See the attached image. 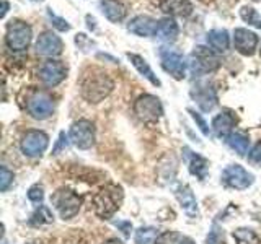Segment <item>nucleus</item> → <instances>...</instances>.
Here are the masks:
<instances>
[{
    "instance_id": "20e7f679",
    "label": "nucleus",
    "mask_w": 261,
    "mask_h": 244,
    "mask_svg": "<svg viewBox=\"0 0 261 244\" xmlns=\"http://www.w3.org/2000/svg\"><path fill=\"white\" fill-rule=\"evenodd\" d=\"M219 69V59L211 49L204 46H196L190 55V70L193 75L202 77Z\"/></svg>"
},
{
    "instance_id": "0eeeda50",
    "label": "nucleus",
    "mask_w": 261,
    "mask_h": 244,
    "mask_svg": "<svg viewBox=\"0 0 261 244\" xmlns=\"http://www.w3.org/2000/svg\"><path fill=\"white\" fill-rule=\"evenodd\" d=\"M134 112H136V116L144 122H157L162 117L163 108L157 96L142 95V96H139L134 103Z\"/></svg>"
},
{
    "instance_id": "f704fd0d",
    "label": "nucleus",
    "mask_w": 261,
    "mask_h": 244,
    "mask_svg": "<svg viewBox=\"0 0 261 244\" xmlns=\"http://www.w3.org/2000/svg\"><path fill=\"white\" fill-rule=\"evenodd\" d=\"M75 43H77V46L82 49V51H87V47H85V46H88V47H93V46H95L93 41H92V39H88L87 35H84V33H79V35L75 36Z\"/></svg>"
},
{
    "instance_id": "5701e85b",
    "label": "nucleus",
    "mask_w": 261,
    "mask_h": 244,
    "mask_svg": "<svg viewBox=\"0 0 261 244\" xmlns=\"http://www.w3.org/2000/svg\"><path fill=\"white\" fill-rule=\"evenodd\" d=\"M179 28L173 18H163L159 21V28H157V36L159 39L165 41V43H173L178 38Z\"/></svg>"
},
{
    "instance_id": "393cba45",
    "label": "nucleus",
    "mask_w": 261,
    "mask_h": 244,
    "mask_svg": "<svg viewBox=\"0 0 261 244\" xmlns=\"http://www.w3.org/2000/svg\"><path fill=\"white\" fill-rule=\"evenodd\" d=\"M227 143L232 150H235L239 155H242V157L248 153L250 140H248V137L242 132H232L227 137Z\"/></svg>"
},
{
    "instance_id": "79ce46f5",
    "label": "nucleus",
    "mask_w": 261,
    "mask_h": 244,
    "mask_svg": "<svg viewBox=\"0 0 261 244\" xmlns=\"http://www.w3.org/2000/svg\"><path fill=\"white\" fill-rule=\"evenodd\" d=\"M33 2H43V0H33Z\"/></svg>"
},
{
    "instance_id": "39448f33",
    "label": "nucleus",
    "mask_w": 261,
    "mask_h": 244,
    "mask_svg": "<svg viewBox=\"0 0 261 244\" xmlns=\"http://www.w3.org/2000/svg\"><path fill=\"white\" fill-rule=\"evenodd\" d=\"M51 203L57 210V214L61 215V218L70 220L79 214L80 205H82V199L73 191L62 187V189H57L51 195Z\"/></svg>"
},
{
    "instance_id": "f3484780",
    "label": "nucleus",
    "mask_w": 261,
    "mask_h": 244,
    "mask_svg": "<svg viewBox=\"0 0 261 244\" xmlns=\"http://www.w3.org/2000/svg\"><path fill=\"white\" fill-rule=\"evenodd\" d=\"M175 197L181 205L183 211L191 218H196L199 215V208H198V202H196L194 194L191 192V189L188 186L179 184L175 189Z\"/></svg>"
},
{
    "instance_id": "ddd939ff",
    "label": "nucleus",
    "mask_w": 261,
    "mask_h": 244,
    "mask_svg": "<svg viewBox=\"0 0 261 244\" xmlns=\"http://www.w3.org/2000/svg\"><path fill=\"white\" fill-rule=\"evenodd\" d=\"M27 106H28V112L31 114V116L35 119H39V120L47 119L54 112L53 98L46 93H41V92L30 96Z\"/></svg>"
},
{
    "instance_id": "a18cd8bd",
    "label": "nucleus",
    "mask_w": 261,
    "mask_h": 244,
    "mask_svg": "<svg viewBox=\"0 0 261 244\" xmlns=\"http://www.w3.org/2000/svg\"><path fill=\"white\" fill-rule=\"evenodd\" d=\"M256 2H259V0H256Z\"/></svg>"
},
{
    "instance_id": "9d476101",
    "label": "nucleus",
    "mask_w": 261,
    "mask_h": 244,
    "mask_svg": "<svg viewBox=\"0 0 261 244\" xmlns=\"http://www.w3.org/2000/svg\"><path fill=\"white\" fill-rule=\"evenodd\" d=\"M47 145H49V137L44 132H41V130H30V132L24 134L20 146L23 155H27L30 158H35L46 151Z\"/></svg>"
},
{
    "instance_id": "72a5a7b5",
    "label": "nucleus",
    "mask_w": 261,
    "mask_h": 244,
    "mask_svg": "<svg viewBox=\"0 0 261 244\" xmlns=\"http://www.w3.org/2000/svg\"><path fill=\"white\" fill-rule=\"evenodd\" d=\"M222 239H224L222 231L217 226H212V231L207 236V244H222Z\"/></svg>"
},
{
    "instance_id": "e433bc0d",
    "label": "nucleus",
    "mask_w": 261,
    "mask_h": 244,
    "mask_svg": "<svg viewBox=\"0 0 261 244\" xmlns=\"http://www.w3.org/2000/svg\"><path fill=\"white\" fill-rule=\"evenodd\" d=\"M118 228H121V231L124 233V236H130V230H133V225L129 222H116L114 223Z\"/></svg>"
},
{
    "instance_id": "a211bd4d",
    "label": "nucleus",
    "mask_w": 261,
    "mask_h": 244,
    "mask_svg": "<svg viewBox=\"0 0 261 244\" xmlns=\"http://www.w3.org/2000/svg\"><path fill=\"white\" fill-rule=\"evenodd\" d=\"M159 8L170 16H190L193 13V4L190 0H159Z\"/></svg>"
},
{
    "instance_id": "37998d69",
    "label": "nucleus",
    "mask_w": 261,
    "mask_h": 244,
    "mask_svg": "<svg viewBox=\"0 0 261 244\" xmlns=\"http://www.w3.org/2000/svg\"><path fill=\"white\" fill-rule=\"evenodd\" d=\"M259 55H261V44H259Z\"/></svg>"
},
{
    "instance_id": "a878e982",
    "label": "nucleus",
    "mask_w": 261,
    "mask_h": 244,
    "mask_svg": "<svg viewBox=\"0 0 261 244\" xmlns=\"http://www.w3.org/2000/svg\"><path fill=\"white\" fill-rule=\"evenodd\" d=\"M159 239V230L153 226H142L134 234L136 244H153Z\"/></svg>"
},
{
    "instance_id": "c85d7f7f",
    "label": "nucleus",
    "mask_w": 261,
    "mask_h": 244,
    "mask_svg": "<svg viewBox=\"0 0 261 244\" xmlns=\"http://www.w3.org/2000/svg\"><path fill=\"white\" fill-rule=\"evenodd\" d=\"M240 16L245 23H248L250 26H255L256 29H261V15L253 7H242Z\"/></svg>"
},
{
    "instance_id": "ea45409f",
    "label": "nucleus",
    "mask_w": 261,
    "mask_h": 244,
    "mask_svg": "<svg viewBox=\"0 0 261 244\" xmlns=\"http://www.w3.org/2000/svg\"><path fill=\"white\" fill-rule=\"evenodd\" d=\"M103 244H122V241L118 239V238H110V239H106Z\"/></svg>"
},
{
    "instance_id": "c9c22d12",
    "label": "nucleus",
    "mask_w": 261,
    "mask_h": 244,
    "mask_svg": "<svg viewBox=\"0 0 261 244\" xmlns=\"http://www.w3.org/2000/svg\"><path fill=\"white\" fill-rule=\"evenodd\" d=\"M248 160L253 163V165H258V166H261V142H259V143L255 146V148L251 150V153H250Z\"/></svg>"
},
{
    "instance_id": "4c0bfd02",
    "label": "nucleus",
    "mask_w": 261,
    "mask_h": 244,
    "mask_svg": "<svg viewBox=\"0 0 261 244\" xmlns=\"http://www.w3.org/2000/svg\"><path fill=\"white\" fill-rule=\"evenodd\" d=\"M87 21H88V28L90 29H95L96 28V21H95V18H93V16H90V15H87Z\"/></svg>"
},
{
    "instance_id": "f8f14e48",
    "label": "nucleus",
    "mask_w": 261,
    "mask_h": 244,
    "mask_svg": "<svg viewBox=\"0 0 261 244\" xmlns=\"http://www.w3.org/2000/svg\"><path fill=\"white\" fill-rule=\"evenodd\" d=\"M191 98L204 112L212 111L217 106V93L216 88L209 85L207 81H199L191 89Z\"/></svg>"
},
{
    "instance_id": "1a4fd4ad",
    "label": "nucleus",
    "mask_w": 261,
    "mask_h": 244,
    "mask_svg": "<svg viewBox=\"0 0 261 244\" xmlns=\"http://www.w3.org/2000/svg\"><path fill=\"white\" fill-rule=\"evenodd\" d=\"M159 55L163 70L170 73L175 80H183L186 77V62L178 51L170 47H160Z\"/></svg>"
},
{
    "instance_id": "6e6552de",
    "label": "nucleus",
    "mask_w": 261,
    "mask_h": 244,
    "mask_svg": "<svg viewBox=\"0 0 261 244\" xmlns=\"http://www.w3.org/2000/svg\"><path fill=\"white\" fill-rule=\"evenodd\" d=\"M222 182L237 191H245L255 182V176L240 165H228L222 171Z\"/></svg>"
},
{
    "instance_id": "aec40b11",
    "label": "nucleus",
    "mask_w": 261,
    "mask_h": 244,
    "mask_svg": "<svg viewBox=\"0 0 261 244\" xmlns=\"http://www.w3.org/2000/svg\"><path fill=\"white\" fill-rule=\"evenodd\" d=\"M101 13L108 18L111 23H121L126 18V7L118 0H100Z\"/></svg>"
},
{
    "instance_id": "a19ab883",
    "label": "nucleus",
    "mask_w": 261,
    "mask_h": 244,
    "mask_svg": "<svg viewBox=\"0 0 261 244\" xmlns=\"http://www.w3.org/2000/svg\"><path fill=\"white\" fill-rule=\"evenodd\" d=\"M7 8H8V4H7V2H4V10H2V16H5V15H7Z\"/></svg>"
},
{
    "instance_id": "412c9836",
    "label": "nucleus",
    "mask_w": 261,
    "mask_h": 244,
    "mask_svg": "<svg viewBox=\"0 0 261 244\" xmlns=\"http://www.w3.org/2000/svg\"><path fill=\"white\" fill-rule=\"evenodd\" d=\"M127 59H129L130 64H133L134 67H136V70H137L139 73H141V75H142L144 78L149 80L153 86H160V85H162V81H160L159 77L153 73V70L150 69V65L147 64V60L144 59L142 55L134 54V52H127Z\"/></svg>"
},
{
    "instance_id": "bb28decb",
    "label": "nucleus",
    "mask_w": 261,
    "mask_h": 244,
    "mask_svg": "<svg viewBox=\"0 0 261 244\" xmlns=\"http://www.w3.org/2000/svg\"><path fill=\"white\" fill-rule=\"evenodd\" d=\"M233 238L237 244H261L258 234L253 230H248V228H239V230H235Z\"/></svg>"
},
{
    "instance_id": "2eb2a0df",
    "label": "nucleus",
    "mask_w": 261,
    "mask_h": 244,
    "mask_svg": "<svg viewBox=\"0 0 261 244\" xmlns=\"http://www.w3.org/2000/svg\"><path fill=\"white\" fill-rule=\"evenodd\" d=\"M259 39L256 33H253L247 28H237L233 31V47L242 55H253L258 47Z\"/></svg>"
},
{
    "instance_id": "dca6fc26",
    "label": "nucleus",
    "mask_w": 261,
    "mask_h": 244,
    "mask_svg": "<svg viewBox=\"0 0 261 244\" xmlns=\"http://www.w3.org/2000/svg\"><path fill=\"white\" fill-rule=\"evenodd\" d=\"M157 28H159V21L147 15H137L127 23V29L133 33V35L141 36V38L155 36L157 35Z\"/></svg>"
},
{
    "instance_id": "f257e3e1",
    "label": "nucleus",
    "mask_w": 261,
    "mask_h": 244,
    "mask_svg": "<svg viewBox=\"0 0 261 244\" xmlns=\"http://www.w3.org/2000/svg\"><path fill=\"white\" fill-rule=\"evenodd\" d=\"M113 86H114L113 80L106 75V73L98 72V70H93L92 73L85 75L80 83L82 96H84L88 103H93V104L103 101L105 98L113 92Z\"/></svg>"
},
{
    "instance_id": "7c9ffc66",
    "label": "nucleus",
    "mask_w": 261,
    "mask_h": 244,
    "mask_svg": "<svg viewBox=\"0 0 261 244\" xmlns=\"http://www.w3.org/2000/svg\"><path fill=\"white\" fill-rule=\"evenodd\" d=\"M47 18L51 20V23H53V26L54 28H57L59 31H69L70 29V24L65 21L64 18H61V16H57L51 8H47Z\"/></svg>"
},
{
    "instance_id": "2f4dec72",
    "label": "nucleus",
    "mask_w": 261,
    "mask_h": 244,
    "mask_svg": "<svg viewBox=\"0 0 261 244\" xmlns=\"http://www.w3.org/2000/svg\"><path fill=\"white\" fill-rule=\"evenodd\" d=\"M28 199L33 202V203H41L44 199V192H43V187H41L39 184L30 187L28 191Z\"/></svg>"
},
{
    "instance_id": "c756f323",
    "label": "nucleus",
    "mask_w": 261,
    "mask_h": 244,
    "mask_svg": "<svg viewBox=\"0 0 261 244\" xmlns=\"http://www.w3.org/2000/svg\"><path fill=\"white\" fill-rule=\"evenodd\" d=\"M13 182V173L7 166L0 168V191L5 192Z\"/></svg>"
},
{
    "instance_id": "9b49d317",
    "label": "nucleus",
    "mask_w": 261,
    "mask_h": 244,
    "mask_svg": "<svg viewBox=\"0 0 261 244\" xmlns=\"http://www.w3.org/2000/svg\"><path fill=\"white\" fill-rule=\"evenodd\" d=\"M38 77L47 86H56L67 77V67L61 60H46L38 70Z\"/></svg>"
},
{
    "instance_id": "7ed1b4c3",
    "label": "nucleus",
    "mask_w": 261,
    "mask_h": 244,
    "mask_svg": "<svg viewBox=\"0 0 261 244\" xmlns=\"http://www.w3.org/2000/svg\"><path fill=\"white\" fill-rule=\"evenodd\" d=\"M31 36H33V31L27 21L12 20L7 24L5 43H7L8 49L13 52H21L24 49H28V46L31 43Z\"/></svg>"
},
{
    "instance_id": "473e14b6",
    "label": "nucleus",
    "mask_w": 261,
    "mask_h": 244,
    "mask_svg": "<svg viewBox=\"0 0 261 244\" xmlns=\"http://www.w3.org/2000/svg\"><path fill=\"white\" fill-rule=\"evenodd\" d=\"M188 112L191 114V117L194 119V122L198 124V127H199V130L204 134V135H209V127H207V122L202 119V116L199 112H196L194 109H188Z\"/></svg>"
},
{
    "instance_id": "b1692460",
    "label": "nucleus",
    "mask_w": 261,
    "mask_h": 244,
    "mask_svg": "<svg viewBox=\"0 0 261 244\" xmlns=\"http://www.w3.org/2000/svg\"><path fill=\"white\" fill-rule=\"evenodd\" d=\"M207 44L214 49L216 52H225L230 46V36L227 29H212L207 33Z\"/></svg>"
},
{
    "instance_id": "cd10ccee",
    "label": "nucleus",
    "mask_w": 261,
    "mask_h": 244,
    "mask_svg": "<svg viewBox=\"0 0 261 244\" xmlns=\"http://www.w3.org/2000/svg\"><path fill=\"white\" fill-rule=\"evenodd\" d=\"M54 222V217L51 214V210H49L46 205H39V208L33 214L30 223L33 226H41V225H49Z\"/></svg>"
},
{
    "instance_id": "6ab92c4d",
    "label": "nucleus",
    "mask_w": 261,
    "mask_h": 244,
    "mask_svg": "<svg viewBox=\"0 0 261 244\" xmlns=\"http://www.w3.org/2000/svg\"><path fill=\"white\" fill-rule=\"evenodd\" d=\"M237 124V119L232 112L228 111H224L217 114L212 120V130H214V134L217 137H228L232 134V129L235 127Z\"/></svg>"
},
{
    "instance_id": "423d86ee",
    "label": "nucleus",
    "mask_w": 261,
    "mask_h": 244,
    "mask_svg": "<svg viewBox=\"0 0 261 244\" xmlns=\"http://www.w3.org/2000/svg\"><path fill=\"white\" fill-rule=\"evenodd\" d=\"M69 138H70V142L80 150L92 148L93 143H95V126H93V122H90L87 119L75 120L70 126Z\"/></svg>"
},
{
    "instance_id": "4be33fe9",
    "label": "nucleus",
    "mask_w": 261,
    "mask_h": 244,
    "mask_svg": "<svg viewBox=\"0 0 261 244\" xmlns=\"http://www.w3.org/2000/svg\"><path fill=\"white\" fill-rule=\"evenodd\" d=\"M185 155H186V160H188V166H190V171L191 174L196 176L198 179H206V174H207V160L202 158L201 155L198 153H193L190 148H185L183 150Z\"/></svg>"
},
{
    "instance_id": "58836bf2",
    "label": "nucleus",
    "mask_w": 261,
    "mask_h": 244,
    "mask_svg": "<svg viewBox=\"0 0 261 244\" xmlns=\"http://www.w3.org/2000/svg\"><path fill=\"white\" fill-rule=\"evenodd\" d=\"M176 244H194V241L191 238H188V236H183V238H179Z\"/></svg>"
},
{
    "instance_id": "f03ea898",
    "label": "nucleus",
    "mask_w": 261,
    "mask_h": 244,
    "mask_svg": "<svg viewBox=\"0 0 261 244\" xmlns=\"http://www.w3.org/2000/svg\"><path fill=\"white\" fill-rule=\"evenodd\" d=\"M122 202V191L118 186H105L93 197V208L95 214L103 218L110 220L118 211Z\"/></svg>"
},
{
    "instance_id": "4468645a",
    "label": "nucleus",
    "mask_w": 261,
    "mask_h": 244,
    "mask_svg": "<svg viewBox=\"0 0 261 244\" xmlns=\"http://www.w3.org/2000/svg\"><path fill=\"white\" fill-rule=\"evenodd\" d=\"M35 49L39 55H46V57H56V55H61L62 54V49H64V44H62V39L56 35L53 31H44L41 33L36 44H35Z\"/></svg>"
},
{
    "instance_id": "c03bdc74",
    "label": "nucleus",
    "mask_w": 261,
    "mask_h": 244,
    "mask_svg": "<svg viewBox=\"0 0 261 244\" xmlns=\"http://www.w3.org/2000/svg\"><path fill=\"white\" fill-rule=\"evenodd\" d=\"M2 244H7V241H2Z\"/></svg>"
}]
</instances>
